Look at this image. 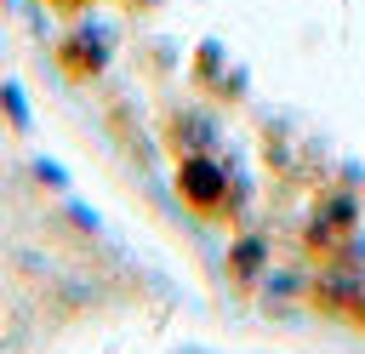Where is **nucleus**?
Wrapping results in <instances>:
<instances>
[{
	"instance_id": "obj_1",
	"label": "nucleus",
	"mask_w": 365,
	"mask_h": 354,
	"mask_svg": "<svg viewBox=\"0 0 365 354\" xmlns=\"http://www.w3.org/2000/svg\"><path fill=\"white\" fill-rule=\"evenodd\" d=\"M217 188H222L217 166H205V160H188V166H182V194H188L200 211H211V206H217Z\"/></svg>"
},
{
	"instance_id": "obj_2",
	"label": "nucleus",
	"mask_w": 365,
	"mask_h": 354,
	"mask_svg": "<svg viewBox=\"0 0 365 354\" xmlns=\"http://www.w3.org/2000/svg\"><path fill=\"white\" fill-rule=\"evenodd\" d=\"M257 268H262V240H245V246L234 251V274H240V280H251Z\"/></svg>"
},
{
	"instance_id": "obj_3",
	"label": "nucleus",
	"mask_w": 365,
	"mask_h": 354,
	"mask_svg": "<svg viewBox=\"0 0 365 354\" xmlns=\"http://www.w3.org/2000/svg\"><path fill=\"white\" fill-rule=\"evenodd\" d=\"M354 308H359V320H365V297H359V303H354Z\"/></svg>"
}]
</instances>
